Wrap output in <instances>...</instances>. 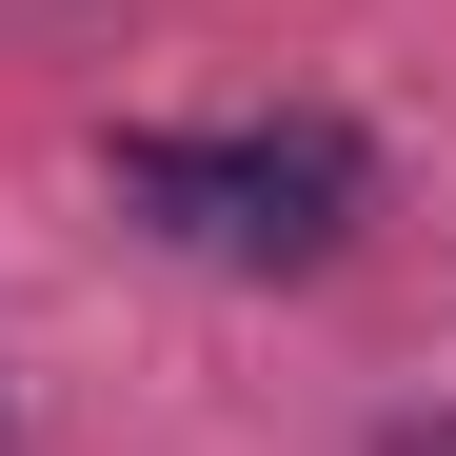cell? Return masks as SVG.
I'll use <instances>...</instances> for the list:
<instances>
[{"label":"cell","mask_w":456,"mask_h":456,"mask_svg":"<svg viewBox=\"0 0 456 456\" xmlns=\"http://www.w3.org/2000/svg\"><path fill=\"white\" fill-rule=\"evenodd\" d=\"M119 199L199 258H338L357 218V159L318 119H239V139H119Z\"/></svg>","instance_id":"obj_1"},{"label":"cell","mask_w":456,"mask_h":456,"mask_svg":"<svg viewBox=\"0 0 456 456\" xmlns=\"http://www.w3.org/2000/svg\"><path fill=\"white\" fill-rule=\"evenodd\" d=\"M397 456H456V436H397Z\"/></svg>","instance_id":"obj_2"}]
</instances>
